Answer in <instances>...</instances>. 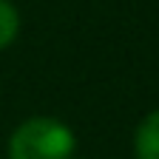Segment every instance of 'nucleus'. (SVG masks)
<instances>
[{
    "instance_id": "1",
    "label": "nucleus",
    "mask_w": 159,
    "mask_h": 159,
    "mask_svg": "<svg viewBox=\"0 0 159 159\" xmlns=\"http://www.w3.org/2000/svg\"><path fill=\"white\" fill-rule=\"evenodd\" d=\"M74 151V131L54 116H31L9 136V159H71Z\"/></svg>"
},
{
    "instance_id": "3",
    "label": "nucleus",
    "mask_w": 159,
    "mask_h": 159,
    "mask_svg": "<svg viewBox=\"0 0 159 159\" xmlns=\"http://www.w3.org/2000/svg\"><path fill=\"white\" fill-rule=\"evenodd\" d=\"M20 31V14L9 0H0V51L9 48L14 43V37Z\"/></svg>"
},
{
    "instance_id": "2",
    "label": "nucleus",
    "mask_w": 159,
    "mask_h": 159,
    "mask_svg": "<svg viewBox=\"0 0 159 159\" xmlns=\"http://www.w3.org/2000/svg\"><path fill=\"white\" fill-rule=\"evenodd\" d=\"M134 156L136 159H159V108L145 114L134 131Z\"/></svg>"
}]
</instances>
